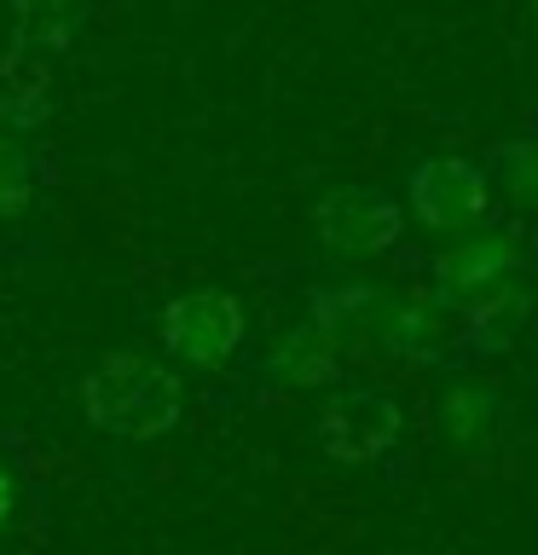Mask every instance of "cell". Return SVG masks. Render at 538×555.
Wrapping results in <instances>:
<instances>
[{
  "label": "cell",
  "instance_id": "obj_1",
  "mask_svg": "<svg viewBox=\"0 0 538 555\" xmlns=\"http://www.w3.org/2000/svg\"><path fill=\"white\" fill-rule=\"evenodd\" d=\"M81 411L87 423L104 434H121V440H156L180 423L185 411V388L180 376L163 371L145 353H111L99 359L81 382Z\"/></svg>",
  "mask_w": 538,
  "mask_h": 555
},
{
  "label": "cell",
  "instance_id": "obj_12",
  "mask_svg": "<svg viewBox=\"0 0 538 555\" xmlns=\"http://www.w3.org/2000/svg\"><path fill=\"white\" fill-rule=\"evenodd\" d=\"M35 197V163L24 151V139L0 133V220H17Z\"/></svg>",
  "mask_w": 538,
  "mask_h": 555
},
{
  "label": "cell",
  "instance_id": "obj_7",
  "mask_svg": "<svg viewBox=\"0 0 538 555\" xmlns=\"http://www.w3.org/2000/svg\"><path fill=\"white\" fill-rule=\"evenodd\" d=\"M451 330H458V307H446L440 295H399V301H382L376 319L382 347L399 359H440Z\"/></svg>",
  "mask_w": 538,
  "mask_h": 555
},
{
  "label": "cell",
  "instance_id": "obj_3",
  "mask_svg": "<svg viewBox=\"0 0 538 555\" xmlns=\"http://www.w3.org/2000/svg\"><path fill=\"white\" fill-rule=\"evenodd\" d=\"M399 428H406V411H399L394 393L382 388H347L319 411V446L336 463H376L399 446Z\"/></svg>",
  "mask_w": 538,
  "mask_h": 555
},
{
  "label": "cell",
  "instance_id": "obj_9",
  "mask_svg": "<svg viewBox=\"0 0 538 555\" xmlns=\"http://www.w3.org/2000/svg\"><path fill=\"white\" fill-rule=\"evenodd\" d=\"M440 428H446V440H458V446H486L492 440V428H498V399L475 388V382H463V388H451L440 399Z\"/></svg>",
  "mask_w": 538,
  "mask_h": 555
},
{
  "label": "cell",
  "instance_id": "obj_10",
  "mask_svg": "<svg viewBox=\"0 0 538 555\" xmlns=\"http://www.w3.org/2000/svg\"><path fill=\"white\" fill-rule=\"evenodd\" d=\"M93 0H12L17 12V41L24 47H64Z\"/></svg>",
  "mask_w": 538,
  "mask_h": 555
},
{
  "label": "cell",
  "instance_id": "obj_8",
  "mask_svg": "<svg viewBox=\"0 0 538 555\" xmlns=\"http://www.w3.org/2000/svg\"><path fill=\"white\" fill-rule=\"evenodd\" d=\"M272 371H278V382H290V388H319V382H336L342 376V336L324 319H312V324L295 330V336L278 341Z\"/></svg>",
  "mask_w": 538,
  "mask_h": 555
},
{
  "label": "cell",
  "instance_id": "obj_13",
  "mask_svg": "<svg viewBox=\"0 0 538 555\" xmlns=\"http://www.w3.org/2000/svg\"><path fill=\"white\" fill-rule=\"evenodd\" d=\"M12 509H17V492H12L7 468H0V527H7V520H12Z\"/></svg>",
  "mask_w": 538,
  "mask_h": 555
},
{
  "label": "cell",
  "instance_id": "obj_11",
  "mask_svg": "<svg viewBox=\"0 0 538 555\" xmlns=\"http://www.w3.org/2000/svg\"><path fill=\"white\" fill-rule=\"evenodd\" d=\"M486 180L503 185V197L521 203V208H538V139H503V145H492V156H486Z\"/></svg>",
  "mask_w": 538,
  "mask_h": 555
},
{
  "label": "cell",
  "instance_id": "obj_6",
  "mask_svg": "<svg viewBox=\"0 0 538 555\" xmlns=\"http://www.w3.org/2000/svg\"><path fill=\"white\" fill-rule=\"evenodd\" d=\"M515 272H521L515 237H503V232L463 237L458 249H446L440 260H434V295L463 312V307L486 301V295H498L503 284H515Z\"/></svg>",
  "mask_w": 538,
  "mask_h": 555
},
{
  "label": "cell",
  "instance_id": "obj_4",
  "mask_svg": "<svg viewBox=\"0 0 538 555\" xmlns=\"http://www.w3.org/2000/svg\"><path fill=\"white\" fill-rule=\"evenodd\" d=\"M411 215L428 232H469L492 215V180L469 156H428L411 173Z\"/></svg>",
  "mask_w": 538,
  "mask_h": 555
},
{
  "label": "cell",
  "instance_id": "obj_14",
  "mask_svg": "<svg viewBox=\"0 0 538 555\" xmlns=\"http://www.w3.org/2000/svg\"><path fill=\"white\" fill-rule=\"evenodd\" d=\"M533 17H538V0H533Z\"/></svg>",
  "mask_w": 538,
  "mask_h": 555
},
{
  "label": "cell",
  "instance_id": "obj_2",
  "mask_svg": "<svg viewBox=\"0 0 538 555\" xmlns=\"http://www.w3.org/2000/svg\"><path fill=\"white\" fill-rule=\"evenodd\" d=\"M238 341H243V307H238V295H226V289H191V295H174V301L163 307V347L180 364L220 371V364L238 353Z\"/></svg>",
  "mask_w": 538,
  "mask_h": 555
},
{
  "label": "cell",
  "instance_id": "obj_5",
  "mask_svg": "<svg viewBox=\"0 0 538 555\" xmlns=\"http://www.w3.org/2000/svg\"><path fill=\"white\" fill-rule=\"evenodd\" d=\"M312 232L342 255H388L406 232V215L371 185H336L312 203Z\"/></svg>",
  "mask_w": 538,
  "mask_h": 555
}]
</instances>
